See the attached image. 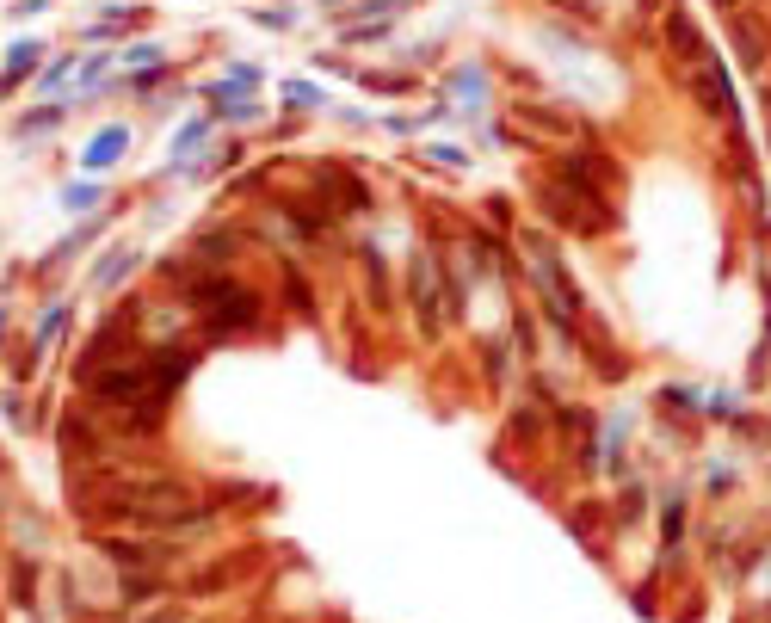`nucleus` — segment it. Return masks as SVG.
<instances>
[{
    "mask_svg": "<svg viewBox=\"0 0 771 623\" xmlns=\"http://www.w3.org/2000/svg\"><path fill=\"white\" fill-rule=\"evenodd\" d=\"M192 303L204 309V321L216 315V327H253V315H260L253 290H241L235 278H204V284H192Z\"/></svg>",
    "mask_w": 771,
    "mask_h": 623,
    "instance_id": "f257e3e1",
    "label": "nucleus"
},
{
    "mask_svg": "<svg viewBox=\"0 0 771 623\" xmlns=\"http://www.w3.org/2000/svg\"><path fill=\"white\" fill-rule=\"evenodd\" d=\"M124 155V130H99L93 136V149H87V167L93 173H105V161H118Z\"/></svg>",
    "mask_w": 771,
    "mask_h": 623,
    "instance_id": "f03ea898",
    "label": "nucleus"
},
{
    "mask_svg": "<svg viewBox=\"0 0 771 623\" xmlns=\"http://www.w3.org/2000/svg\"><path fill=\"white\" fill-rule=\"evenodd\" d=\"M31 56H38L31 44H13V56H7V81H13V75H25V68H31Z\"/></svg>",
    "mask_w": 771,
    "mask_h": 623,
    "instance_id": "7ed1b4c3",
    "label": "nucleus"
}]
</instances>
